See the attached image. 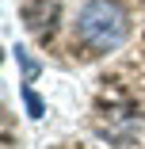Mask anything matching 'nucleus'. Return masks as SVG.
I'll list each match as a JSON object with an SVG mask.
<instances>
[{
	"mask_svg": "<svg viewBox=\"0 0 145 149\" xmlns=\"http://www.w3.org/2000/svg\"><path fill=\"white\" fill-rule=\"evenodd\" d=\"M76 38L96 50V54H111L130 38V15L119 0H88L76 12Z\"/></svg>",
	"mask_w": 145,
	"mask_h": 149,
	"instance_id": "nucleus-1",
	"label": "nucleus"
},
{
	"mask_svg": "<svg viewBox=\"0 0 145 149\" xmlns=\"http://www.w3.org/2000/svg\"><path fill=\"white\" fill-rule=\"evenodd\" d=\"M15 61H19V69H23V80H35V77H38V61H31L23 46H15Z\"/></svg>",
	"mask_w": 145,
	"mask_h": 149,
	"instance_id": "nucleus-2",
	"label": "nucleus"
},
{
	"mask_svg": "<svg viewBox=\"0 0 145 149\" xmlns=\"http://www.w3.org/2000/svg\"><path fill=\"white\" fill-rule=\"evenodd\" d=\"M23 103H27V115H31V118H42V111H46V103L31 92V88H23Z\"/></svg>",
	"mask_w": 145,
	"mask_h": 149,
	"instance_id": "nucleus-3",
	"label": "nucleus"
}]
</instances>
